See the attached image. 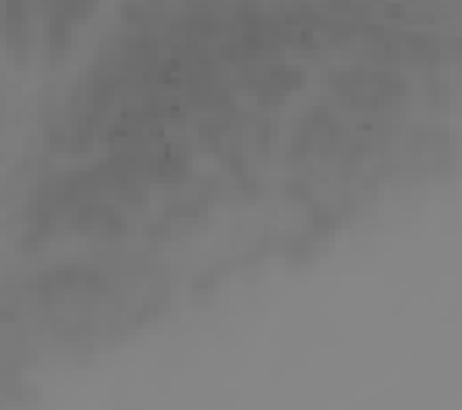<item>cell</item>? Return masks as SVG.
<instances>
[{
	"label": "cell",
	"instance_id": "1",
	"mask_svg": "<svg viewBox=\"0 0 462 410\" xmlns=\"http://www.w3.org/2000/svg\"><path fill=\"white\" fill-rule=\"evenodd\" d=\"M94 6L97 0H4L0 34L19 62L41 56L53 66L69 53L78 28L88 23Z\"/></svg>",
	"mask_w": 462,
	"mask_h": 410
},
{
	"label": "cell",
	"instance_id": "2",
	"mask_svg": "<svg viewBox=\"0 0 462 410\" xmlns=\"http://www.w3.org/2000/svg\"><path fill=\"white\" fill-rule=\"evenodd\" d=\"M332 94L354 109H385L407 94V81L385 69H345L332 75Z\"/></svg>",
	"mask_w": 462,
	"mask_h": 410
}]
</instances>
